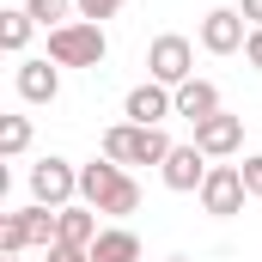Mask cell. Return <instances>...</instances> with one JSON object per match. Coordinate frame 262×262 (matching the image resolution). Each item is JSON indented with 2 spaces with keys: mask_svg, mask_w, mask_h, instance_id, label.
Wrapping results in <instances>:
<instances>
[{
  "mask_svg": "<svg viewBox=\"0 0 262 262\" xmlns=\"http://www.w3.org/2000/svg\"><path fill=\"white\" fill-rule=\"evenodd\" d=\"M79 201L110 220H128V213H140V183L116 159H92V165H79Z\"/></svg>",
  "mask_w": 262,
  "mask_h": 262,
  "instance_id": "cell-1",
  "label": "cell"
},
{
  "mask_svg": "<svg viewBox=\"0 0 262 262\" xmlns=\"http://www.w3.org/2000/svg\"><path fill=\"white\" fill-rule=\"evenodd\" d=\"M195 146L207 152V159H232L238 146H244V116H207V122H195Z\"/></svg>",
  "mask_w": 262,
  "mask_h": 262,
  "instance_id": "cell-10",
  "label": "cell"
},
{
  "mask_svg": "<svg viewBox=\"0 0 262 262\" xmlns=\"http://www.w3.org/2000/svg\"><path fill=\"white\" fill-rule=\"evenodd\" d=\"M238 171H244V189H250V201H256V195H262V152H250Z\"/></svg>",
  "mask_w": 262,
  "mask_h": 262,
  "instance_id": "cell-19",
  "label": "cell"
},
{
  "mask_svg": "<svg viewBox=\"0 0 262 262\" xmlns=\"http://www.w3.org/2000/svg\"><path fill=\"white\" fill-rule=\"evenodd\" d=\"M146 73L159 79V85H189L195 79V49H189V37H177V31H165V37H152V49H146Z\"/></svg>",
  "mask_w": 262,
  "mask_h": 262,
  "instance_id": "cell-4",
  "label": "cell"
},
{
  "mask_svg": "<svg viewBox=\"0 0 262 262\" xmlns=\"http://www.w3.org/2000/svg\"><path fill=\"white\" fill-rule=\"evenodd\" d=\"M61 244H73V250L98 244V207H61Z\"/></svg>",
  "mask_w": 262,
  "mask_h": 262,
  "instance_id": "cell-14",
  "label": "cell"
},
{
  "mask_svg": "<svg viewBox=\"0 0 262 262\" xmlns=\"http://www.w3.org/2000/svg\"><path fill=\"white\" fill-rule=\"evenodd\" d=\"M25 146H31V116H6V122H0V152L18 159Z\"/></svg>",
  "mask_w": 262,
  "mask_h": 262,
  "instance_id": "cell-17",
  "label": "cell"
},
{
  "mask_svg": "<svg viewBox=\"0 0 262 262\" xmlns=\"http://www.w3.org/2000/svg\"><path fill=\"white\" fill-rule=\"evenodd\" d=\"M244 61L262 73V31H250V43H244Z\"/></svg>",
  "mask_w": 262,
  "mask_h": 262,
  "instance_id": "cell-20",
  "label": "cell"
},
{
  "mask_svg": "<svg viewBox=\"0 0 262 262\" xmlns=\"http://www.w3.org/2000/svg\"><path fill=\"white\" fill-rule=\"evenodd\" d=\"M250 43V18L238 12V6H213L207 18H201V49L207 55H238Z\"/></svg>",
  "mask_w": 262,
  "mask_h": 262,
  "instance_id": "cell-6",
  "label": "cell"
},
{
  "mask_svg": "<svg viewBox=\"0 0 262 262\" xmlns=\"http://www.w3.org/2000/svg\"><path fill=\"white\" fill-rule=\"evenodd\" d=\"M244 201H250V189H244V171H238V165H213V171H207V183H201V207H207L213 220L244 213Z\"/></svg>",
  "mask_w": 262,
  "mask_h": 262,
  "instance_id": "cell-5",
  "label": "cell"
},
{
  "mask_svg": "<svg viewBox=\"0 0 262 262\" xmlns=\"http://www.w3.org/2000/svg\"><path fill=\"white\" fill-rule=\"evenodd\" d=\"M122 6H128V0H79V18H85V25H104V18H116Z\"/></svg>",
  "mask_w": 262,
  "mask_h": 262,
  "instance_id": "cell-18",
  "label": "cell"
},
{
  "mask_svg": "<svg viewBox=\"0 0 262 262\" xmlns=\"http://www.w3.org/2000/svg\"><path fill=\"white\" fill-rule=\"evenodd\" d=\"M12 85H18V98H25V104H55L61 73H55V67H49V55H43V61H18Z\"/></svg>",
  "mask_w": 262,
  "mask_h": 262,
  "instance_id": "cell-11",
  "label": "cell"
},
{
  "mask_svg": "<svg viewBox=\"0 0 262 262\" xmlns=\"http://www.w3.org/2000/svg\"><path fill=\"white\" fill-rule=\"evenodd\" d=\"M85 256H92V262H140V238H134L128 226H104L98 244H92Z\"/></svg>",
  "mask_w": 262,
  "mask_h": 262,
  "instance_id": "cell-13",
  "label": "cell"
},
{
  "mask_svg": "<svg viewBox=\"0 0 262 262\" xmlns=\"http://www.w3.org/2000/svg\"><path fill=\"white\" fill-rule=\"evenodd\" d=\"M49 262H92V256H85V250H73V244H55V250H49Z\"/></svg>",
  "mask_w": 262,
  "mask_h": 262,
  "instance_id": "cell-21",
  "label": "cell"
},
{
  "mask_svg": "<svg viewBox=\"0 0 262 262\" xmlns=\"http://www.w3.org/2000/svg\"><path fill=\"white\" fill-rule=\"evenodd\" d=\"M31 195L43 201V207H73V195H79V171H73L67 159L31 165Z\"/></svg>",
  "mask_w": 262,
  "mask_h": 262,
  "instance_id": "cell-7",
  "label": "cell"
},
{
  "mask_svg": "<svg viewBox=\"0 0 262 262\" xmlns=\"http://www.w3.org/2000/svg\"><path fill=\"white\" fill-rule=\"evenodd\" d=\"M104 55H110L104 25L73 18V25H61V31H49V61L55 67H104Z\"/></svg>",
  "mask_w": 262,
  "mask_h": 262,
  "instance_id": "cell-3",
  "label": "cell"
},
{
  "mask_svg": "<svg viewBox=\"0 0 262 262\" xmlns=\"http://www.w3.org/2000/svg\"><path fill=\"white\" fill-rule=\"evenodd\" d=\"M6 262H18V256H6Z\"/></svg>",
  "mask_w": 262,
  "mask_h": 262,
  "instance_id": "cell-24",
  "label": "cell"
},
{
  "mask_svg": "<svg viewBox=\"0 0 262 262\" xmlns=\"http://www.w3.org/2000/svg\"><path fill=\"white\" fill-rule=\"evenodd\" d=\"M122 116H128V122H146V128H159L165 116H177V92L159 85V79H146V85H134V92H128Z\"/></svg>",
  "mask_w": 262,
  "mask_h": 262,
  "instance_id": "cell-9",
  "label": "cell"
},
{
  "mask_svg": "<svg viewBox=\"0 0 262 262\" xmlns=\"http://www.w3.org/2000/svg\"><path fill=\"white\" fill-rule=\"evenodd\" d=\"M238 12L250 18V31H262V0H238Z\"/></svg>",
  "mask_w": 262,
  "mask_h": 262,
  "instance_id": "cell-22",
  "label": "cell"
},
{
  "mask_svg": "<svg viewBox=\"0 0 262 262\" xmlns=\"http://www.w3.org/2000/svg\"><path fill=\"white\" fill-rule=\"evenodd\" d=\"M31 31H37V18H31L25 6H12V12H0V49H12V55H18V49L31 43Z\"/></svg>",
  "mask_w": 262,
  "mask_h": 262,
  "instance_id": "cell-15",
  "label": "cell"
},
{
  "mask_svg": "<svg viewBox=\"0 0 262 262\" xmlns=\"http://www.w3.org/2000/svg\"><path fill=\"white\" fill-rule=\"evenodd\" d=\"M177 116H189V122L220 116V85H213V79H189V85H177Z\"/></svg>",
  "mask_w": 262,
  "mask_h": 262,
  "instance_id": "cell-12",
  "label": "cell"
},
{
  "mask_svg": "<svg viewBox=\"0 0 262 262\" xmlns=\"http://www.w3.org/2000/svg\"><path fill=\"white\" fill-rule=\"evenodd\" d=\"M207 171H213V165H207V152H201L195 140H189V146H171V159L159 165V177H165V189H177V195H189V189L201 195V183H207Z\"/></svg>",
  "mask_w": 262,
  "mask_h": 262,
  "instance_id": "cell-8",
  "label": "cell"
},
{
  "mask_svg": "<svg viewBox=\"0 0 262 262\" xmlns=\"http://www.w3.org/2000/svg\"><path fill=\"white\" fill-rule=\"evenodd\" d=\"M171 262H189V256H171Z\"/></svg>",
  "mask_w": 262,
  "mask_h": 262,
  "instance_id": "cell-23",
  "label": "cell"
},
{
  "mask_svg": "<svg viewBox=\"0 0 262 262\" xmlns=\"http://www.w3.org/2000/svg\"><path fill=\"white\" fill-rule=\"evenodd\" d=\"M25 12H31L37 25H49V31H61V25H73L67 12H79V0H25Z\"/></svg>",
  "mask_w": 262,
  "mask_h": 262,
  "instance_id": "cell-16",
  "label": "cell"
},
{
  "mask_svg": "<svg viewBox=\"0 0 262 262\" xmlns=\"http://www.w3.org/2000/svg\"><path fill=\"white\" fill-rule=\"evenodd\" d=\"M104 159H116V165H165L171 140H165V128H146V122H110L104 128Z\"/></svg>",
  "mask_w": 262,
  "mask_h": 262,
  "instance_id": "cell-2",
  "label": "cell"
}]
</instances>
